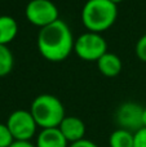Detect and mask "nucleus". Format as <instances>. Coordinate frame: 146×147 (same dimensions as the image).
<instances>
[{"label":"nucleus","instance_id":"f257e3e1","mask_svg":"<svg viewBox=\"0 0 146 147\" xmlns=\"http://www.w3.org/2000/svg\"><path fill=\"white\" fill-rule=\"evenodd\" d=\"M38 49L40 54L51 62H61L70 56L74 49V36L62 20L40 28L38 34Z\"/></svg>","mask_w":146,"mask_h":147},{"label":"nucleus","instance_id":"f03ea898","mask_svg":"<svg viewBox=\"0 0 146 147\" xmlns=\"http://www.w3.org/2000/svg\"><path fill=\"white\" fill-rule=\"evenodd\" d=\"M118 17L116 4L110 0H87L82 9V21L88 31L101 34L110 28Z\"/></svg>","mask_w":146,"mask_h":147},{"label":"nucleus","instance_id":"7ed1b4c3","mask_svg":"<svg viewBox=\"0 0 146 147\" xmlns=\"http://www.w3.org/2000/svg\"><path fill=\"white\" fill-rule=\"evenodd\" d=\"M31 115L34 116L38 127L41 129L58 128L62 120L66 117L65 107L59 98L53 94H39L31 103Z\"/></svg>","mask_w":146,"mask_h":147},{"label":"nucleus","instance_id":"20e7f679","mask_svg":"<svg viewBox=\"0 0 146 147\" xmlns=\"http://www.w3.org/2000/svg\"><path fill=\"white\" fill-rule=\"evenodd\" d=\"M74 51L79 58L88 62H97L105 53H107V43L97 32H84L75 39Z\"/></svg>","mask_w":146,"mask_h":147},{"label":"nucleus","instance_id":"39448f33","mask_svg":"<svg viewBox=\"0 0 146 147\" xmlns=\"http://www.w3.org/2000/svg\"><path fill=\"white\" fill-rule=\"evenodd\" d=\"M25 14L28 22L40 28L59 20L58 8L52 0H30L26 5Z\"/></svg>","mask_w":146,"mask_h":147},{"label":"nucleus","instance_id":"423d86ee","mask_svg":"<svg viewBox=\"0 0 146 147\" xmlns=\"http://www.w3.org/2000/svg\"><path fill=\"white\" fill-rule=\"evenodd\" d=\"M5 124L9 128L14 141H30L35 136L38 128L34 116L27 110L13 111Z\"/></svg>","mask_w":146,"mask_h":147},{"label":"nucleus","instance_id":"0eeeda50","mask_svg":"<svg viewBox=\"0 0 146 147\" xmlns=\"http://www.w3.org/2000/svg\"><path fill=\"white\" fill-rule=\"evenodd\" d=\"M142 115H144V107L141 105L136 102H124L116 109L115 121L120 129L136 133L144 127Z\"/></svg>","mask_w":146,"mask_h":147},{"label":"nucleus","instance_id":"6e6552de","mask_svg":"<svg viewBox=\"0 0 146 147\" xmlns=\"http://www.w3.org/2000/svg\"><path fill=\"white\" fill-rule=\"evenodd\" d=\"M59 130L62 132L64 137L69 143L78 142L84 140L85 136V124L80 117L78 116H66L59 124Z\"/></svg>","mask_w":146,"mask_h":147},{"label":"nucleus","instance_id":"1a4fd4ad","mask_svg":"<svg viewBox=\"0 0 146 147\" xmlns=\"http://www.w3.org/2000/svg\"><path fill=\"white\" fill-rule=\"evenodd\" d=\"M36 147H69V142L64 137L59 128H47L36 137Z\"/></svg>","mask_w":146,"mask_h":147},{"label":"nucleus","instance_id":"9d476101","mask_svg":"<svg viewBox=\"0 0 146 147\" xmlns=\"http://www.w3.org/2000/svg\"><path fill=\"white\" fill-rule=\"evenodd\" d=\"M97 67L102 75L109 76V78H114V76L120 74L123 63H122V59L116 54L107 52L97 61Z\"/></svg>","mask_w":146,"mask_h":147},{"label":"nucleus","instance_id":"9b49d317","mask_svg":"<svg viewBox=\"0 0 146 147\" xmlns=\"http://www.w3.org/2000/svg\"><path fill=\"white\" fill-rule=\"evenodd\" d=\"M18 34V23L12 16H0V44L8 45Z\"/></svg>","mask_w":146,"mask_h":147},{"label":"nucleus","instance_id":"f8f14e48","mask_svg":"<svg viewBox=\"0 0 146 147\" xmlns=\"http://www.w3.org/2000/svg\"><path fill=\"white\" fill-rule=\"evenodd\" d=\"M133 137H135V133L118 128L109 137V146L110 147H133Z\"/></svg>","mask_w":146,"mask_h":147},{"label":"nucleus","instance_id":"ddd939ff","mask_svg":"<svg viewBox=\"0 0 146 147\" xmlns=\"http://www.w3.org/2000/svg\"><path fill=\"white\" fill-rule=\"evenodd\" d=\"M13 65H14V58L10 49L8 48V45L0 44V78L12 71Z\"/></svg>","mask_w":146,"mask_h":147},{"label":"nucleus","instance_id":"4468645a","mask_svg":"<svg viewBox=\"0 0 146 147\" xmlns=\"http://www.w3.org/2000/svg\"><path fill=\"white\" fill-rule=\"evenodd\" d=\"M13 142H14V138H13L9 128L7 127V124L0 123V147H10Z\"/></svg>","mask_w":146,"mask_h":147},{"label":"nucleus","instance_id":"2eb2a0df","mask_svg":"<svg viewBox=\"0 0 146 147\" xmlns=\"http://www.w3.org/2000/svg\"><path fill=\"white\" fill-rule=\"evenodd\" d=\"M136 54L140 58V61L146 62V34L142 35L141 38L137 40L136 44Z\"/></svg>","mask_w":146,"mask_h":147},{"label":"nucleus","instance_id":"dca6fc26","mask_svg":"<svg viewBox=\"0 0 146 147\" xmlns=\"http://www.w3.org/2000/svg\"><path fill=\"white\" fill-rule=\"evenodd\" d=\"M133 147H146V128L142 127L135 133Z\"/></svg>","mask_w":146,"mask_h":147},{"label":"nucleus","instance_id":"f3484780","mask_svg":"<svg viewBox=\"0 0 146 147\" xmlns=\"http://www.w3.org/2000/svg\"><path fill=\"white\" fill-rule=\"evenodd\" d=\"M69 147H98L96 145L95 142H92V141L89 140H80L78 141V142H74V143H70Z\"/></svg>","mask_w":146,"mask_h":147},{"label":"nucleus","instance_id":"a211bd4d","mask_svg":"<svg viewBox=\"0 0 146 147\" xmlns=\"http://www.w3.org/2000/svg\"><path fill=\"white\" fill-rule=\"evenodd\" d=\"M10 147H36V146L32 145L30 141H14L10 145Z\"/></svg>","mask_w":146,"mask_h":147},{"label":"nucleus","instance_id":"6ab92c4d","mask_svg":"<svg viewBox=\"0 0 146 147\" xmlns=\"http://www.w3.org/2000/svg\"><path fill=\"white\" fill-rule=\"evenodd\" d=\"M142 123H144V127L146 128V107H144V115H142Z\"/></svg>","mask_w":146,"mask_h":147},{"label":"nucleus","instance_id":"aec40b11","mask_svg":"<svg viewBox=\"0 0 146 147\" xmlns=\"http://www.w3.org/2000/svg\"><path fill=\"white\" fill-rule=\"evenodd\" d=\"M111 3H114V4H118V3H120V1H123V0H110Z\"/></svg>","mask_w":146,"mask_h":147}]
</instances>
